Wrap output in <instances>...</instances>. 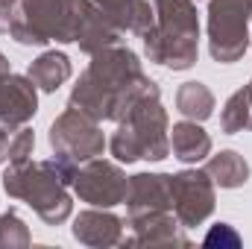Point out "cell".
Listing matches in <instances>:
<instances>
[{
	"label": "cell",
	"mask_w": 252,
	"mask_h": 249,
	"mask_svg": "<svg viewBox=\"0 0 252 249\" xmlns=\"http://www.w3.org/2000/svg\"><path fill=\"white\" fill-rule=\"evenodd\" d=\"M158 91V85L141 70L138 56L112 44L100 53H94V62L79 76V82L70 91V109L85 112L94 121H124L138 100Z\"/></svg>",
	"instance_id": "cell-1"
},
{
	"label": "cell",
	"mask_w": 252,
	"mask_h": 249,
	"mask_svg": "<svg viewBox=\"0 0 252 249\" xmlns=\"http://www.w3.org/2000/svg\"><path fill=\"white\" fill-rule=\"evenodd\" d=\"M73 176H76V167L64 164L62 158H50V161H30L27 158V161L6 167L3 187L9 196L32 205L44 223L56 226L70 217L67 185H73Z\"/></svg>",
	"instance_id": "cell-2"
},
{
	"label": "cell",
	"mask_w": 252,
	"mask_h": 249,
	"mask_svg": "<svg viewBox=\"0 0 252 249\" xmlns=\"http://www.w3.org/2000/svg\"><path fill=\"white\" fill-rule=\"evenodd\" d=\"M196 38L199 21L193 0H158L156 24L144 32V50L150 62L188 70L196 62Z\"/></svg>",
	"instance_id": "cell-3"
},
{
	"label": "cell",
	"mask_w": 252,
	"mask_h": 249,
	"mask_svg": "<svg viewBox=\"0 0 252 249\" xmlns=\"http://www.w3.org/2000/svg\"><path fill=\"white\" fill-rule=\"evenodd\" d=\"M167 112L158 100V91L147 94L132 106V112L118 124L109 147L118 161H161L170 153V135H167Z\"/></svg>",
	"instance_id": "cell-4"
},
{
	"label": "cell",
	"mask_w": 252,
	"mask_h": 249,
	"mask_svg": "<svg viewBox=\"0 0 252 249\" xmlns=\"http://www.w3.org/2000/svg\"><path fill=\"white\" fill-rule=\"evenodd\" d=\"M79 0H21L18 18L9 35L18 44H47V41H73L76 35Z\"/></svg>",
	"instance_id": "cell-5"
},
{
	"label": "cell",
	"mask_w": 252,
	"mask_h": 249,
	"mask_svg": "<svg viewBox=\"0 0 252 249\" xmlns=\"http://www.w3.org/2000/svg\"><path fill=\"white\" fill-rule=\"evenodd\" d=\"M252 0H211L208 3V50L220 64L238 62L250 47Z\"/></svg>",
	"instance_id": "cell-6"
},
{
	"label": "cell",
	"mask_w": 252,
	"mask_h": 249,
	"mask_svg": "<svg viewBox=\"0 0 252 249\" xmlns=\"http://www.w3.org/2000/svg\"><path fill=\"white\" fill-rule=\"evenodd\" d=\"M50 147L56 150V158L79 167L103 153L106 138L100 132V121L88 118L79 109H67L56 118V124L50 129Z\"/></svg>",
	"instance_id": "cell-7"
},
{
	"label": "cell",
	"mask_w": 252,
	"mask_h": 249,
	"mask_svg": "<svg viewBox=\"0 0 252 249\" xmlns=\"http://www.w3.org/2000/svg\"><path fill=\"white\" fill-rule=\"evenodd\" d=\"M126 187H129V179L121 173V167L112 161H100V158L79 164L73 176V190L79 193V199L97 208H112L124 202Z\"/></svg>",
	"instance_id": "cell-8"
},
{
	"label": "cell",
	"mask_w": 252,
	"mask_h": 249,
	"mask_svg": "<svg viewBox=\"0 0 252 249\" xmlns=\"http://www.w3.org/2000/svg\"><path fill=\"white\" fill-rule=\"evenodd\" d=\"M214 211V179L205 170H182L173 176V214L179 226H199Z\"/></svg>",
	"instance_id": "cell-9"
},
{
	"label": "cell",
	"mask_w": 252,
	"mask_h": 249,
	"mask_svg": "<svg viewBox=\"0 0 252 249\" xmlns=\"http://www.w3.org/2000/svg\"><path fill=\"white\" fill-rule=\"evenodd\" d=\"M129 217L153 214V211H173V176L167 173H138L126 187Z\"/></svg>",
	"instance_id": "cell-10"
},
{
	"label": "cell",
	"mask_w": 252,
	"mask_h": 249,
	"mask_svg": "<svg viewBox=\"0 0 252 249\" xmlns=\"http://www.w3.org/2000/svg\"><path fill=\"white\" fill-rule=\"evenodd\" d=\"M38 109L35 82L30 76H0V126H24Z\"/></svg>",
	"instance_id": "cell-11"
},
{
	"label": "cell",
	"mask_w": 252,
	"mask_h": 249,
	"mask_svg": "<svg viewBox=\"0 0 252 249\" xmlns=\"http://www.w3.org/2000/svg\"><path fill=\"white\" fill-rule=\"evenodd\" d=\"M73 41L85 50V53H100L112 44L121 41V30L91 3V0H79V12H76V35Z\"/></svg>",
	"instance_id": "cell-12"
},
{
	"label": "cell",
	"mask_w": 252,
	"mask_h": 249,
	"mask_svg": "<svg viewBox=\"0 0 252 249\" xmlns=\"http://www.w3.org/2000/svg\"><path fill=\"white\" fill-rule=\"evenodd\" d=\"M73 238L85 247L124 244V220L109 211H82L73 223Z\"/></svg>",
	"instance_id": "cell-13"
},
{
	"label": "cell",
	"mask_w": 252,
	"mask_h": 249,
	"mask_svg": "<svg viewBox=\"0 0 252 249\" xmlns=\"http://www.w3.org/2000/svg\"><path fill=\"white\" fill-rule=\"evenodd\" d=\"M135 238H124V244H150V247H161V244H188L179 235V220L170 211H153V214H141V217H129Z\"/></svg>",
	"instance_id": "cell-14"
},
{
	"label": "cell",
	"mask_w": 252,
	"mask_h": 249,
	"mask_svg": "<svg viewBox=\"0 0 252 249\" xmlns=\"http://www.w3.org/2000/svg\"><path fill=\"white\" fill-rule=\"evenodd\" d=\"M121 32L144 35L156 24V9L150 0H91Z\"/></svg>",
	"instance_id": "cell-15"
},
{
	"label": "cell",
	"mask_w": 252,
	"mask_h": 249,
	"mask_svg": "<svg viewBox=\"0 0 252 249\" xmlns=\"http://www.w3.org/2000/svg\"><path fill=\"white\" fill-rule=\"evenodd\" d=\"M170 150L179 161L196 164L211 153V138L196 121H182L170 129Z\"/></svg>",
	"instance_id": "cell-16"
},
{
	"label": "cell",
	"mask_w": 252,
	"mask_h": 249,
	"mask_svg": "<svg viewBox=\"0 0 252 249\" xmlns=\"http://www.w3.org/2000/svg\"><path fill=\"white\" fill-rule=\"evenodd\" d=\"M205 173L214 179V185L220 187H241L250 179V164L241 153L235 150H223L217 156H211V161L205 164Z\"/></svg>",
	"instance_id": "cell-17"
},
{
	"label": "cell",
	"mask_w": 252,
	"mask_h": 249,
	"mask_svg": "<svg viewBox=\"0 0 252 249\" xmlns=\"http://www.w3.org/2000/svg\"><path fill=\"white\" fill-rule=\"evenodd\" d=\"M27 76H30L41 91H56L59 85H64V82L70 79V59H67L64 53H56V50L41 53L35 62L30 64Z\"/></svg>",
	"instance_id": "cell-18"
},
{
	"label": "cell",
	"mask_w": 252,
	"mask_h": 249,
	"mask_svg": "<svg viewBox=\"0 0 252 249\" xmlns=\"http://www.w3.org/2000/svg\"><path fill=\"white\" fill-rule=\"evenodd\" d=\"M176 109L188 118V121H208L214 112V94L202 85V82H185L176 91Z\"/></svg>",
	"instance_id": "cell-19"
},
{
	"label": "cell",
	"mask_w": 252,
	"mask_h": 249,
	"mask_svg": "<svg viewBox=\"0 0 252 249\" xmlns=\"http://www.w3.org/2000/svg\"><path fill=\"white\" fill-rule=\"evenodd\" d=\"M35 135L27 126H0V164H18L32 156Z\"/></svg>",
	"instance_id": "cell-20"
},
{
	"label": "cell",
	"mask_w": 252,
	"mask_h": 249,
	"mask_svg": "<svg viewBox=\"0 0 252 249\" xmlns=\"http://www.w3.org/2000/svg\"><path fill=\"white\" fill-rule=\"evenodd\" d=\"M220 126H223V132H229V135L252 129V106H250V97H247L244 88L235 91V94L226 100L223 115H220Z\"/></svg>",
	"instance_id": "cell-21"
},
{
	"label": "cell",
	"mask_w": 252,
	"mask_h": 249,
	"mask_svg": "<svg viewBox=\"0 0 252 249\" xmlns=\"http://www.w3.org/2000/svg\"><path fill=\"white\" fill-rule=\"evenodd\" d=\"M3 247H30V232L15 211L0 214V249Z\"/></svg>",
	"instance_id": "cell-22"
},
{
	"label": "cell",
	"mask_w": 252,
	"mask_h": 249,
	"mask_svg": "<svg viewBox=\"0 0 252 249\" xmlns=\"http://www.w3.org/2000/svg\"><path fill=\"white\" fill-rule=\"evenodd\" d=\"M202 244H205V247H241V238L235 235V229H232L229 223H217V226L205 235Z\"/></svg>",
	"instance_id": "cell-23"
},
{
	"label": "cell",
	"mask_w": 252,
	"mask_h": 249,
	"mask_svg": "<svg viewBox=\"0 0 252 249\" xmlns=\"http://www.w3.org/2000/svg\"><path fill=\"white\" fill-rule=\"evenodd\" d=\"M15 18H18V0H0V32L9 35Z\"/></svg>",
	"instance_id": "cell-24"
},
{
	"label": "cell",
	"mask_w": 252,
	"mask_h": 249,
	"mask_svg": "<svg viewBox=\"0 0 252 249\" xmlns=\"http://www.w3.org/2000/svg\"><path fill=\"white\" fill-rule=\"evenodd\" d=\"M3 73H12V67H9V62H6V56L0 53V76H3Z\"/></svg>",
	"instance_id": "cell-25"
},
{
	"label": "cell",
	"mask_w": 252,
	"mask_h": 249,
	"mask_svg": "<svg viewBox=\"0 0 252 249\" xmlns=\"http://www.w3.org/2000/svg\"><path fill=\"white\" fill-rule=\"evenodd\" d=\"M244 91H247V97H250V106H252V79H250V85H247Z\"/></svg>",
	"instance_id": "cell-26"
},
{
	"label": "cell",
	"mask_w": 252,
	"mask_h": 249,
	"mask_svg": "<svg viewBox=\"0 0 252 249\" xmlns=\"http://www.w3.org/2000/svg\"><path fill=\"white\" fill-rule=\"evenodd\" d=\"M156 3H158V0H156Z\"/></svg>",
	"instance_id": "cell-27"
}]
</instances>
